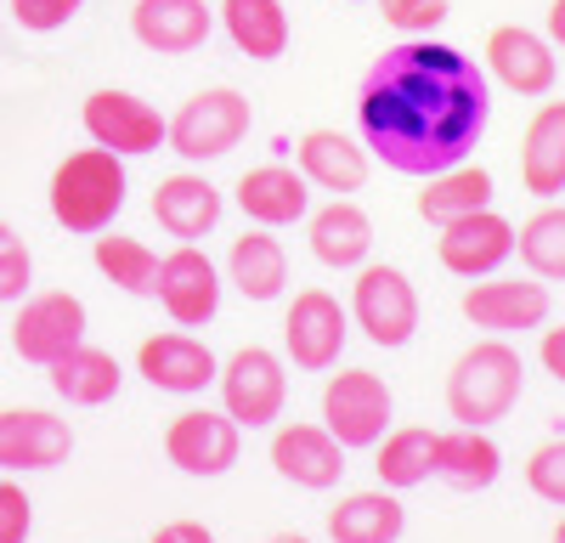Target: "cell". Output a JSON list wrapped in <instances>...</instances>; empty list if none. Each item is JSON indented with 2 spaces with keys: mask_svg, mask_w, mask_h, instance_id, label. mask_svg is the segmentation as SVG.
<instances>
[{
  "mask_svg": "<svg viewBox=\"0 0 565 543\" xmlns=\"http://www.w3.org/2000/svg\"><path fill=\"white\" fill-rule=\"evenodd\" d=\"M521 385H526V362L514 351L503 334L492 340H476L447 374V414L458 425H498L514 414V402H521Z\"/></svg>",
  "mask_w": 565,
  "mask_h": 543,
  "instance_id": "obj_3",
  "label": "cell"
},
{
  "mask_svg": "<svg viewBox=\"0 0 565 543\" xmlns=\"http://www.w3.org/2000/svg\"><path fill=\"white\" fill-rule=\"evenodd\" d=\"M521 181L532 199L565 193V103H543L521 136Z\"/></svg>",
  "mask_w": 565,
  "mask_h": 543,
  "instance_id": "obj_25",
  "label": "cell"
},
{
  "mask_svg": "<svg viewBox=\"0 0 565 543\" xmlns=\"http://www.w3.org/2000/svg\"><path fill=\"white\" fill-rule=\"evenodd\" d=\"M238 425L226 419V407L215 414V407H186V414H175L164 425V459L181 470V476H226L232 465H238Z\"/></svg>",
  "mask_w": 565,
  "mask_h": 543,
  "instance_id": "obj_10",
  "label": "cell"
},
{
  "mask_svg": "<svg viewBox=\"0 0 565 543\" xmlns=\"http://www.w3.org/2000/svg\"><path fill=\"white\" fill-rule=\"evenodd\" d=\"M249 125H255V108H249L244 91L204 85L164 125V148L181 153L186 164H210V159H226L232 148H238L244 136H249Z\"/></svg>",
  "mask_w": 565,
  "mask_h": 543,
  "instance_id": "obj_4",
  "label": "cell"
},
{
  "mask_svg": "<svg viewBox=\"0 0 565 543\" xmlns=\"http://www.w3.org/2000/svg\"><path fill=\"white\" fill-rule=\"evenodd\" d=\"M554 543H565V521H559V526H554Z\"/></svg>",
  "mask_w": 565,
  "mask_h": 543,
  "instance_id": "obj_43",
  "label": "cell"
},
{
  "mask_svg": "<svg viewBox=\"0 0 565 543\" xmlns=\"http://www.w3.org/2000/svg\"><path fill=\"white\" fill-rule=\"evenodd\" d=\"M221 407L238 430H266L282 419V402H289V374H282V356L266 345H244L221 362Z\"/></svg>",
  "mask_w": 565,
  "mask_h": 543,
  "instance_id": "obj_6",
  "label": "cell"
},
{
  "mask_svg": "<svg viewBox=\"0 0 565 543\" xmlns=\"http://www.w3.org/2000/svg\"><path fill=\"white\" fill-rule=\"evenodd\" d=\"M271 470L306 492H328L345 476V447L328 425H277L271 430Z\"/></svg>",
  "mask_w": 565,
  "mask_h": 543,
  "instance_id": "obj_15",
  "label": "cell"
},
{
  "mask_svg": "<svg viewBox=\"0 0 565 543\" xmlns=\"http://www.w3.org/2000/svg\"><path fill=\"white\" fill-rule=\"evenodd\" d=\"M79 340H85V300L68 289H45V295L23 300L18 323H12V351L23 362H40V369H52Z\"/></svg>",
  "mask_w": 565,
  "mask_h": 543,
  "instance_id": "obj_12",
  "label": "cell"
},
{
  "mask_svg": "<svg viewBox=\"0 0 565 543\" xmlns=\"http://www.w3.org/2000/svg\"><path fill=\"white\" fill-rule=\"evenodd\" d=\"M136 374L148 380L153 391H170V396H199L204 385H215L221 374V362L215 351L199 340V334H153V340H141L136 351Z\"/></svg>",
  "mask_w": 565,
  "mask_h": 543,
  "instance_id": "obj_17",
  "label": "cell"
},
{
  "mask_svg": "<svg viewBox=\"0 0 565 543\" xmlns=\"http://www.w3.org/2000/svg\"><path fill=\"white\" fill-rule=\"evenodd\" d=\"M391 414H396V396L373 369H345L322 385V425L340 436V447H380Z\"/></svg>",
  "mask_w": 565,
  "mask_h": 543,
  "instance_id": "obj_7",
  "label": "cell"
},
{
  "mask_svg": "<svg viewBox=\"0 0 565 543\" xmlns=\"http://www.w3.org/2000/svg\"><path fill=\"white\" fill-rule=\"evenodd\" d=\"M526 487L565 510V436L559 441H543L532 459H526Z\"/></svg>",
  "mask_w": 565,
  "mask_h": 543,
  "instance_id": "obj_35",
  "label": "cell"
},
{
  "mask_svg": "<svg viewBox=\"0 0 565 543\" xmlns=\"http://www.w3.org/2000/svg\"><path fill=\"white\" fill-rule=\"evenodd\" d=\"M125 159L108 153V148H79L68 153L57 170H52V188H45V199H52V221L63 226V233H79V238H97L114 226V215L125 210Z\"/></svg>",
  "mask_w": 565,
  "mask_h": 543,
  "instance_id": "obj_2",
  "label": "cell"
},
{
  "mask_svg": "<svg viewBox=\"0 0 565 543\" xmlns=\"http://www.w3.org/2000/svg\"><path fill=\"white\" fill-rule=\"evenodd\" d=\"M306 238H311V255L334 272H356L367 255H373V221L362 204L351 199H328L311 221H306Z\"/></svg>",
  "mask_w": 565,
  "mask_h": 543,
  "instance_id": "obj_23",
  "label": "cell"
},
{
  "mask_svg": "<svg viewBox=\"0 0 565 543\" xmlns=\"http://www.w3.org/2000/svg\"><path fill=\"white\" fill-rule=\"evenodd\" d=\"M119 385H125V369H119V356L103 351V345L79 340L68 356L52 362V391L63 402H74V407H103V402L119 396Z\"/></svg>",
  "mask_w": 565,
  "mask_h": 543,
  "instance_id": "obj_28",
  "label": "cell"
},
{
  "mask_svg": "<svg viewBox=\"0 0 565 543\" xmlns=\"http://www.w3.org/2000/svg\"><path fill=\"white\" fill-rule=\"evenodd\" d=\"M548 40L565 45V0H554V7H548Z\"/></svg>",
  "mask_w": 565,
  "mask_h": 543,
  "instance_id": "obj_41",
  "label": "cell"
},
{
  "mask_svg": "<svg viewBox=\"0 0 565 543\" xmlns=\"http://www.w3.org/2000/svg\"><path fill=\"white\" fill-rule=\"evenodd\" d=\"M97 272L125 289V295H153V278H159V249H148L141 238H125V233H97Z\"/></svg>",
  "mask_w": 565,
  "mask_h": 543,
  "instance_id": "obj_33",
  "label": "cell"
},
{
  "mask_svg": "<svg viewBox=\"0 0 565 543\" xmlns=\"http://www.w3.org/2000/svg\"><path fill=\"white\" fill-rule=\"evenodd\" d=\"M407 526V510L391 487L380 492H351L328 510V537L334 543H396Z\"/></svg>",
  "mask_w": 565,
  "mask_h": 543,
  "instance_id": "obj_29",
  "label": "cell"
},
{
  "mask_svg": "<svg viewBox=\"0 0 565 543\" xmlns=\"http://www.w3.org/2000/svg\"><path fill=\"white\" fill-rule=\"evenodd\" d=\"M79 7H85V0H12V18H18L23 29H34V34H52V29H63Z\"/></svg>",
  "mask_w": 565,
  "mask_h": 543,
  "instance_id": "obj_38",
  "label": "cell"
},
{
  "mask_svg": "<svg viewBox=\"0 0 565 543\" xmlns=\"http://www.w3.org/2000/svg\"><path fill=\"white\" fill-rule=\"evenodd\" d=\"M380 18L402 34H430L452 18V7L447 0H380Z\"/></svg>",
  "mask_w": 565,
  "mask_h": 543,
  "instance_id": "obj_36",
  "label": "cell"
},
{
  "mask_svg": "<svg viewBox=\"0 0 565 543\" xmlns=\"http://www.w3.org/2000/svg\"><path fill=\"white\" fill-rule=\"evenodd\" d=\"M463 317L487 334H526L548 323V284L543 278H476L463 289Z\"/></svg>",
  "mask_w": 565,
  "mask_h": 543,
  "instance_id": "obj_13",
  "label": "cell"
},
{
  "mask_svg": "<svg viewBox=\"0 0 565 543\" xmlns=\"http://www.w3.org/2000/svg\"><path fill=\"white\" fill-rule=\"evenodd\" d=\"M436 255H441V266L452 272V278H469V284L492 278V272L514 255V221L498 215L492 204L487 210H469V215H458V221L441 226Z\"/></svg>",
  "mask_w": 565,
  "mask_h": 543,
  "instance_id": "obj_14",
  "label": "cell"
},
{
  "mask_svg": "<svg viewBox=\"0 0 565 543\" xmlns=\"http://www.w3.org/2000/svg\"><path fill=\"white\" fill-rule=\"evenodd\" d=\"M29 284H34V255L12 226L0 221V300H23Z\"/></svg>",
  "mask_w": 565,
  "mask_h": 543,
  "instance_id": "obj_34",
  "label": "cell"
},
{
  "mask_svg": "<svg viewBox=\"0 0 565 543\" xmlns=\"http://www.w3.org/2000/svg\"><path fill=\"white\" fill-rule=\"evenodd\" d=\"M130 34L159 57H186L215 34V7L210 0H136Z\"/></svg>",
  "mask_w": 565,
  "mask_h": 543,
  "instance_id": "obj_19",
  "label": "cell"
},
{
  "mask_svg": "<svg viewBox=\"0 0 565 543\" xmlns=\"http://www.w3.org/2000/svg\"><path fill=\"white\" fill-rule=\"evenodd\" d=\"M430 459H436V430L402 425V430L380 436V459H373V470H380V487L407 492L418 481H430Z\"/></svg>",
  "mask_w": 565,
  "mask_h": 543,
  "instance_id": "obj_31",
  "label": "cell"
},
{
  "mask_svg": "<svg viewBox=\"0 0 565 543\" xmlns=\"http://www.w3.org/2000/svg\"><path fill=\"white\" fill-rule=\"evenodd\" d=\"M487 204H492V170L469 164V159L424 175V188H418V215L436 221V226H447V221H458L469 210H487Z\"/></svg>",
  "mask_w": 565,
  "mask_h": 543,
  "instance_id": "obj_30",
  "label": "cell"
},
{
  "mask_svg": "<svg viewBox=\"0 0 565 543\" xmlns=\"http://www.w3.org/2000/svg\"><path fill=\"white\" fill-rule=\"evenodd\" d=\"M148 543H215V532L204 521H164Z\"/></svg>",
  "mask_w": 565,
  "mask_h": 543,
  "instance_id": "obj_39",
  "label": "cell"
},
{
  "mask_svg": "<svg viewBox=\"0 0 565 543\" xmlns=\"http://www.w3.org/2000/svg\"><path fill=\"white\" fill-rule=\"evenodd\" d=\"M221 29L226 40L238 45L249 63H277L289 52V12H282V0H221Z\"/></svg>",
  "mask_w": 565,
  "mask_h": 543,
  "instance_id": "obj_26",
  "label": "cell"
},
{
  "mask_svg": "<svg viewBox=\"0 0 565 543\" xmlns=\"http://www.w3.org/2000/svg\"><path fill=\"white\" fill-rule=\"evenodd\" d=\"M271 543H311V537H300V532H282V537H271Z\"/></svg>",
  "mask_w": 565,
  "mask_h": 543,
  "instance_id": "obj_42",
  "label": "cell"
},
{
  "mask_svg": "<svg viewBox=\"0 0 565 543\" xmlns=\"http://www.w3.org/2000/svg\"><path fill=\"white\" fill-rule=\"evenodd\" d=\"M362 148L402 175H436L463 164L487 130V85L463 52L436 40H407L373 63L356 97Z\"/></svg>",
  "mask_w": 565,
  "mask_h": 543,
  "instance_id": "obj_1",
  "label": "cell"
},
{
  "mask_svg": "<svg viewBox=\"0 0 565 543\" xmlns=\"http://www.w3.org/2000/svg\"><path fill=\"white\" fill-rule=\"evenodd\" d=\"M295 159H300V175L311 181V188L334 193V199L356 193L367 181V148H362V136H351V130H306Z\"/></svg>",
  "mask_w": 565,
  "mask_h": 543,
  "instance_id": "obj_22",
  "label": "cell"
},
{
  "mask_svg": "<svg viewBox=\"0 0 565 543\" xmlns=\"http://www.w3.org/2000/svg\"><path fill=\"white\" fill-rule=\"evenodd\" d=\"M153 295L164 300L175 329H204L221 311V272L199 244H175L170 255H159V278Z\"/></svg>",
  "mask_w": 565,
  "mask_h": 543,
  "instance_id": "obj_11",
  "label": "cell"
},
{
  "mask_svg": "<svg viewBox=\"0 0 565 543\" xmlns=\"http://www.w3.org/2000/svg\"><path fill=\"white\" fill-rule=\"evenodd\" d=\"M238 210L255 226H295L311 215V181L289 164H255L238 175Z\"/></svg>",
  "mask_w": 565,
  "mask_h": 543,
  "instance_id": "obj_21",
  "label": "cell"
},
{
  "mask_svg": "<svg viewBox=\"0 0 565 543\" xmlns=\"http://www.w3.org/2000/svg\"><path fill=\"white\" fill-rule=\"evenodd\" d=\"M351 323L373 340V345H407L418 334V289L402 266L385 260H362L356 284H351Z\"/></svg>",
  "mask_w": 565,
  "mask_h": 543,
  "instance_id": "obj_5",
  "label": "cell"
},
{
  "mask_svg": "<svg viewBox=\"0 0 565 543\" xmlns=\"http://www.w3.org/2000/svg\"><path fill=\"white\" fill-rule=\"evenodd\" d=\"M221 210H226L221 188H215L210 175H199V170H175V175H164L159 188H153V221L164 226L170 238H181V244L210 238Z\"/></svg>",
  "mask_w": 565,
  "mask_h": 543,
  "instance_id": "obj_20",
  "label": "cell"
},
{
  "mask_svg": "<svg viewBox=\"0 0 565 543\" xmlns=\"http://www.w3.org/2000/svg\"><path fill=\"white\" fill-rule=\"evenodd\" d=\"M487 68L498 74L503 91H514V97H548L554 79H559V63H554V40L521 29V23H503L492 29L487 40Z\"/></svg>",
  "mask_w": 565,
  "mask_h": 543,
  "instance_id": "obj_18",
  "label": "cell"
},
{
  "mask_svg": "<svg viewBox=\"0 0 565 543\" xmlns=\"http://www.w3.org/2000/svg\"><path fill=\"white\" fill-rule=\"evenodd\" d=\"M351 334V311L328 295V289H300L289 317H282V351H289L295 369L306 374H328L345 351Z\"/></svg>",
  "mask_w": 565,
  "mask_h": 543,
  "instance_id": "obj_9",
  "label": "cell"
},
{
  "mask_svg": "<svg viewBox=\"0 0 565 543\" xmlns=\"http://www.w3.org/2000/svg\"><path fill=\"white\" fill-rule=\"evenodd\" d=\"M34 532V504L18 481H0V543H29Z\"/></svg>",
  "mask_w": 565,
  "mask_h": 543,
  "instance_id": "obj_37",
  "label": "cell"
},
{
  "mask_svg": "<svg viewBox=\"0 0 565 543\" xmlns=\"http://www.w3.org/2000/svg\"><path fill=\"white\" fill-rule=\"evenodd\" d=\"M537 356H543V369L565 385V323L559 329H543V345H537Z\"/></svg>",
  "mask_w": 565,
  "mask_h": 543,
  "instance_id": "obj_40",
  "label": "cell"
},
{
  "mask_svg": "<svg viewBox=\"0 0 565 543\" xmlns=\"http://www.w3.org/2000/svg\"><path fill=\"white\" fill-rule=\"evenodd\" d=\"M79 119H85L90 142L108 148V153H119V159L159 153V148H164V125H170L153 103H141L136 91H90L85 108H79Z\"/></svg>",
  "mask_w": 565,
  "mask_h": 543,
  "instance_id": "obj_8",
  "label": "cell"
},
{
  "mask_svg": "<svg viewBox=\"0 0 565 543\" xmlns=\"http://www.w3.org/2000/svg\"><path fill=\"white\" fill-rule=\"evenodd\" d=\"M226 284L244 300H277L282 284H289V249L271 238V226H255V233L232 238L226 249Z\"/></svg>",
  "mask_w": 565,
  "mask_h": 543,
  "instance_id": "obj_27",
  "label": "cell"
},
{
  "mask_svg": "<svg viewBox=\"0 0 565 543\" xmlns=\"http://www.w3.org/2000/svg\"><path fill=\"white\" fill-rule=\"evenodd\" d=\"M514 255L526 260L532 278L565 284V204H548L543 199V210L532 221L514 226Z\"/></svg>",
  "mask_w": 565,
  "mask_h": 543,
  "instance_id": "obj_32",
  "label": "cell"
},
{
  "mask_svg": "<svg viewBox=\"0 0 565 543\" xmlns=\"http://www.w3.org/2000/svg\"><path fill=\"white\" fill-rule=\"evenodd\" d=\"M503 470V453L487 430L476 425H458V430H436V459H430V476H441L447 487L458 492H487Z\"/></svg>",
  "mask_w": 565,
  "mask_h": 543,
  "instance_id": "obj_24",
  "label": "cell"
},
{
  "mask_svg": "<svg viewBox=\"0 0 565 543\" xmlns=\"http://www.w3.org/2000/svg\"><path fill=\"white\" fill-rule=\"evenodd\" d=\"M74 453L68 419L45 407H0V470H57Z\"/></svg>",
  "mask_w": 565,
  "mask_h": 543,
  "instance_id": "obj_16",
  "label": "cell"
}]
</instances>
